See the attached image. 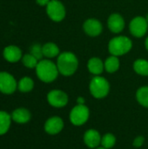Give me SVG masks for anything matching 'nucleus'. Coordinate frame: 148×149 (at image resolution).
<instances>
[{
    "mask_svg": "<svg viewBox=\"0 0 148 149\" xmlns=\"http://www.w3.org/2000/svg\"><path fill=\"white\" fill-rule=\"evenodd\" d=\"M57 66L60 74L64 76H71L75 73L79 67V60L77 56L71 52H65L58 56Z\"/></svg>",
    "mask_w": 148,
    "mask_h": 149,
    "instance_id": "f257e3e1",
    "label": "nucleus"
},
{
    "mask_svg": "<svg viewBox=\"0 0 148 149\" xmlns=\"http://www.w3.org/2000/svg\"><path fill=\"white\" fill-rule=\"evenodd\" d=\"M36 73L41 81L51 83L58 78L59 72L57 65L52 61L49 59H41L36 67Z\"/></svg>",
    "mask_w": 148,
    "mask_h": 149,
    "instance_id": "f03ea898",
    "label": "nucleus"
},
{
    "mask_svg": "<svg viewBox=\"0 0 148 149\" xmlns=\"http://www.w3.org/2000/svg\"><path fill=\"white\" fill-rule=\"evenodd\" d=\"M133 47L132 40L125 36H118L113 38L108 44V50L111 55L122 56L131 51Z\"/></svg>",
    "mask_w": 148,
    "mask_h": 149,
    "instance_id": "7ed1b4c3",
    "label": "nucleus"
},
{
    "mask_svg": "<svg viewBox=\"0 0 148 149\" xmlns=\"http://www.w3.org/2000/svg\"><path fill=\"white\" fill-rule=\"evenodd\" d=\"M90 93L96 99H102L107 96L110 91L109 82L103 77L95 76L92 79L89 85Z\"/></svg>",
    "mask_w": 148,
    "mask_h": 149,
    "instance_id": "20e7f679",
    "label": "nucleus"
},
{
    "mask_svg": "<svg viewBox=\"0 0 148 149\" xmlns=\"http://www.w3.org/2000/svg\"><path fill=\"white\" fill-rule=\"evenodd\" d=\"M46 13L48 17L54 22H60L65 17V8L58 0H51L46 6Z\"/></svg>",
    "mask_w": 148,
    "mask_h": 149,
    "instance_id": "39448f33",
    "label": "nucleus"
},
{
    "mask_svg": "<svg viewBox=\"0 0 148 149\" xmlns=\"http://www.w3.org/2000/svg\"><path fill=\"white\" fill-rule=\"evenodd\" d=\"M89 109L85 105L75 106L70 113V120L74 126H82L89 119Z\"/></svg>",
    "mask_w": 148,
    "mask_h": 149,
    "instance_id": "423d86ee",
    "label": "nucleus"
},
{
    "mask_svg": "<svg viewBox=\"0 0 148 149\" xmlns=\"http://www.w3.org/2000/svg\"><path fill=\"white\" fill-rule=\"evenodd\" d=\"M131 34L135 38L144 37L148 30V22L144 17H136L133 18L129 24Z\"/></svg>",
    "mask_w": 148,
    "mask_h": 149,
    "instance_id": "0eeeda50",
    "label": "nucleus"
},
{
    "mask_svg": "<svg viewBox=\"0 0 148 149\" xmlns=\"http://www.w3.org/2000/svg\"><path fill=\"white\" fill-rule=\"evenodd\" d=\"M17 88L15 78L6 72H0V92L4 94H11Z\"/></svg>",
    "mask_w": 148,
    "mask_h": 149,
    "instance_id": "6e6552de",
    "label": "nucleus"
},
{
    "mask_svg": "<svg viewBox=\"0 0 148 149\" xmlns=\"http://www.w3.org/2000/svg\"><path fill=\"white\" fill-rule=\"evenodd\" d=\"M47 100L51 106L60 108L67 105L68 96L61 90H52L47 94Z\"/></svg>",
    "mask_w": 148,
    "mask_h": 149,
    "instance_id": "1a4fd4ad",
    "label": "nucleus"
},
{
    "mask_svg": "<svg viewBox=\"0 0 148 149\" xmlns=\"http://www.w3.org/2000/svg\"><path fill=\"white\" fill-rule=\"evenodd\" d=\"M85 32L90 37L99 36L103 31V25L101 22L96 18H88L83 24Z\"/></svg>",
    "mask_w": 148,
    "mask_h": 149,
    "instance_id": "9d476101",
    "label": "nucleus"
},
{
    "mask_svg": "<svg viewBox=\"0 0 148 149\" xmlns=\"http://www.w3.org/2000/svg\"><path fill=\"white\" fill-rule=\"evenodd\" d=\"M107 25L109 30L113 33H120L125 28V20L123 17L119 13H113L110 15L107 20Z\"/></svg>",
    "mask_w": 148,
    "mask_h": 149,
    "instance_id": "9b49d317",
    "label": "nucleus"
},
{
    "mask_svg": "<svg viewBox=\"0 0 148 149\" xmlns=\"http://www.w3.org/2000/svg\"><path fill=\"white\" fill-rule=\"evenodd\" d=\"M64 127L63 120L59 117H51L44 124V130L47 134L54 135L62 131Z\"/></svg>",
    "mask_w": 148,
    "mask_h": 149,
    "instance_id": "f8f14e48",
    "label": "nucleus"
},
{
    "mask_svg": "<svg viewBox=\"0 0 148 149\" xmlns=\"http://www.w3.org/2000/svg\"><path fill=\"white\" fill-rule=\"evenodd\" d=\"M101 138L99 133L94 129H90L84 134L85 144L90 148H97L101 144Z\"/></svg>",
    "mask_w": 148,
    "mask_h": 149,
    "instance_id": "ddd939ff",
    "label": "nucleus"
},
{
    "mask_svg": "<svg viewBox=\"0 0 148 149\" xmlns=\"http://www.w3.org/2000/svg\"><path fill=\"white\" fill-rule=\"evenodd\" d=\"M3 58L10 63H16L23 57L22 51L16 45H8L4 48L3 52Z\"/></svg>",
    "mask_w": 148,
    "mask_h": 149,
    "instance_id": "4468645a",
    "label": "nucleus"
},
{
    "mask_svg": "<svg viewBox=\"0 0 148 149\" xmlns=\"http://www.w3.org/2000/svg\"><path fill=\"white\" fill-rule=\"evenodd\" d=\"M31 113L26 108H17L13 111L11 114V119L18 124H25L31 120Z\"/></svg>",
    "mask_w": 148,
    "mask_h": 149,
    "instance_id": "2eb2a0df",
    "label": "nucleus"
},
{
    "mask_svg": "<svg viewBox=\"0 0 148 149\" xmlns=\"http://www.w3.org/2000/svg\"><path fill=\"white\" fill-rule=\"evenodd\" d=\"M87 68L91 73H92L95 76H99L105 70V65H104V62L100 58L94 57L88 60Z\"/></svg>",
    "mask_w": 148,
    "mask_h": 149,
    "instance_id": "dca6fc26",
    "label": "nucleus"
},
{
    "mask_svg": "<svg viewBox=\"0 0 148 149\" xmlns=\"http://www.w3.org/2000/svg\"><path fill=\"white\" fill-rule=\"evenodd\" d=\"M42 49H43L44 57H45L47 58H52L58 57L60 54L58 46L52 42H49V43L44 44L42 46Z\"/></svg>",
    "mask_w": 148,
    "mask_h": 149,
    "instance_id": "f3484780",
    "label": "nucleus"
},
{
    "mask_svg": "<svg viewBox=\"0 0 148 149\" xmlns=\"http://www.w3.org/2000/svg\"><path fill=\"white\" fill-rule=\"evenodd\" d=\"M105 70L109 73H113L117 72L120 68V59L117 56H110L104 62Z\"/></svg>",
    "mask_w": 148,
    "mask_h": 149,
    "instance_id": "a211bd4d",
    "label": "nucleus"
},
{
    "mask_svg": "<svg viewBox=\"0 0 148 149\" xmlns=\"http://www.w3.org/2000/svg\"><path fill=\"white\" fill-rule=\"evenodd\" d=\"M10 121L11 116L4 111H0V135L8 132L10 127Z\"/></svg>",
    "mask_w": 148,
    "mask_h": 149,
    "instance_id": "6ab92c4d",
    "label": "nucleus"
},
{
    "mask_svg": "<svg viewBox=\"0 0 148 149\" xmlns=\"http://www.w3.org/2000/svg\"><path fill=\"white\" fill-rule=\"evenodd\" d=\"M133 70L141 76H148V61L143 58L137 59L133 63Z\"/></svg>",
    "mask_w": 148,
    "mask_h": 149,
    "instance_id": "aec40b11",
    "label": "nucleus"
},
{
    "mask_svg": "<svg viewBox=\"0 0 148 149\" xmlns=\"http://www.w3.org/2000/svg\"><path fill=\"white\" fill-rule=\"evenodd\" d=\"M33 87H34V82L30 77L22 78L17 84V88L22 93L31 92L33 89Z\"/></svg>",
    "mask_w": 148,
    "mask_h": 149,
    "instance_id": "412c9836",
    "label": "nucleus"
},
{
    "mask_svg": "<svg viewBox=\"0 0 148 149\" xmlns=\"http://www.w3.org/2000/svg\"><path fill=\"white\" fill-rule=\"evenodd\" d=\"M136 98L141 106L148 108V86H142L139 88L136 93Z\"/></svg>",
    "mask_w": 148,
    "mask_h": 149,
    "instance_id": "4be33fe9",
    "label": "nucleus"
},
{
    "mask_svg": "<svg viewBox=\"0 0 148 149\" xmlns=\"http://www.w3.org/2000/svg\"><path fill=\"white\" fill-rule=\"evenodd\" d=\"M39 60H38L31 53L25 54L22 57V63L27 68H36Z\"/></svg>",
    "mask_w": 148,
    "mask_h": 149,
    "instance_id": "5701e85b",
    "label": "nucleus"
},
{
    "mask_svg": "<svg viewBox=\"0 0 148 149\" xmlns=\"http://www.w3.org/2000/svg\"><path fill=\"white\" fill-rule=\"evenodd\" d=\"M116 143V138L112 134H106L101 138V145L106 149L112 148Z\"/></svg>",
    "mask_w": 148,
    "mask_h": 149,
    "instance_id": "b1692460",
    "label": "nucleus"
},
{
    "mask_svg": "<svg viewBox=\"0 0 148 149\" xmlns=\"http://www.w3.org/2000/svg\"><path fill=\"white\" fill-rule=\"evenodd\" d=\"M30 53L31 55H33L38 60H41L43 58V57H44L42 46L40 45H38V44H34L32 46H31Z\"/></svg>",
    "mask_w": 148,
    "mask_h": 149,
    "instance_id": "393cba45",
    "label": "nucleus"
},
{
    "mask_svg": "<svg viewBox=\"0 0 148 149\" xmlns=\"http://www.w3.org/2000/svg\"><path fill=\"white\" fill-rule=\"evenodd\" d=\"M144 142H145V138L143 136H138L134 139L133 144L135 148H140L144 144Z\"/></svg>",
    "mask_w": 148,
    "mask_h": 149,
    "instance_id": "a878e982",
    "label": "nucleus"
},
{
    "mask_svg": "<svg viewBox=\"0 0 148 149\" xmlns=\"http://www.w3.org/2000/svg\"><path fill=\"white\" fill-rule=\"evenodd\" d=\"M51 0H36L37 3L41 6H47V4L50 3Z\"/></svg>",
    "mask_w": 148,
    "mask_h": 149,
    "instance_id": "bb28decb",
    "label": "nucleus"
},
{
    "mask_svg": "<svg viewBox=\"0 0 148 149\" xmlns=\"http://www.w3.org/2000/svg\"><path fill=\"white\" fill-rule=\"evenodd\" d=\"M77 102L79 105H85V99L82 98V97H79L78 100H77Z\"/></svg>",
    "mask_w": 148,
    "mask_h": 149,
    "instance_id": "cd10ccee",
    "label": "nucleus"
},
{
    "mask_svg": "<svg viewBox=\"0 0 148 149\" xmlns=\"http://www.w3.org/2000/svg\"><path fill=\"white\" fill-rule=\"evenodd\" d=\"M145 46H146V49L148 51V37L146 38V41H145Z\"/></svg>",
    "mask_w": 148,
    "mask_h": 149,
    "instance_id": "c85d7f7f",
    "label": "nucleus"
},
{
    "mask_svg": "<svg viewBox=\"0 0 148 149\" xmlns=\"http://www.w3.org/2000/svg\"><path fill=\"white\" fill-rule=\"evenodd\" d=\"M96 149H106V148H103V147H102V148H97Z\"/></svg>",
    "mask_w": 148,
    "mask_h": 149,
    "instance_id": "c756f323",
    "label": "nucleus"
},
{
    "mask_svg": "<svg viewBox=\"0 0 148 149\" xmlns=\"http://www.w3.org/2000/svg\"><path fill=\"white\" fill-rule=\"evenodd\" d=\"M146 19H147V21L148 22V13L147 14V17H146Z\"/></svg>",
    "mask_w": 148,
    "mask_h": 149,
    "instance_id": "7c9ffc66",
    "label": "nucleus"
}]
</instances>
